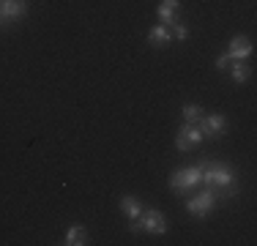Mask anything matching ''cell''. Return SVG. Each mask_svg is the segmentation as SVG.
Instances as JSON below:
<instances>
[{
	"label": "cell",
	"mask_w": 257,
	"mask_h": 246,
	"mask_svg": "<svg viewBox=\"0 0 257 246\" xmlns=\"http://www.w3.org/2000/svg\"><path fill=\"white\" fill-rule=\"evenodd\" d=\"M203 183L208 189H238L235 175L230 164H216V162H203Z\"/></svg>",
	"instance_id": "obj_1"
},
{
	"label": "cell",
	"mask_w": 257,
	"mask_h": 246,
	"mask_svg": "<svg viewBox=\"0 0 257 246\" xmlns=\"http://www.w3.org/2000/svg\"><path fill=\"white\" fill-rule=\"evenodd\" d=\"M128 230L132 232H154V235H164L167 232V219H164L162 211H156V208H148V211H143L137 219H132V224H128Z\"/></svg>",
	"instance_id": "obj_2"
},
{
	"label": "cell",
	"mask_w": 257,
	"mask_h": 246,
	"mask_svg": "<svg viewBox=\"0 0 257 246\" xmlns=\"http://www.w3.org/2000/svg\"><path fill=\"white\" fill-rule=\"evenodd\" d=\"M203 183V167H183L178 172H173V178H170V189H175V192H189V189L200 186Z\"/></svg>",
	"instance_id": "obj_3"
},
{
	"label": "cell",
	"mask_w": 257,
	"mask_h": 246,
	"mask_svg": "<svg viewBox=\"0 0 257 246\" xmlns=\"http://www.w3.org/2000/svg\"><path fill=\"white\" fill-rule=\"evenodd\" d=\"M203 129L197 126V123H186L183 120V126L178 129V137H175V145H178V151H189V148L200 145L203 143Z\"/></svg>",
	"instance_id": "obj_4"
},
{
	"label": "cell",
	"mask_w": 257,
	"mask_h": 246,
	"mask_svg": "<svg viewBox=\"0 0 257 246\" xmlns=\"http://www.w3.org/2000/svg\"><path fill=\"white\" fill-rule=\"evenodd\" d=\"M216 205V192L213 189H205V192H200L197 197H192V200L186 202V211L192 213V216H197V219H203L208 216V211Z\"/></svg>",
	"instance_id": "obj_5"
},
{
	"label": "cell",
	"mask_w": 257,
	"mask_h": 246,
	"mask_svg": "<svg viewBox=\"0 0 257 246\" xmlns=\"http://www.w3.org/2000/svg\"><path fill=\"white\" fill-rule=\"evenodd\" d=\"M197 126L203 129V137H222L227 129V118L224 115H203Z\"/></svg>",
	"instance_id": "obj_6"
},
{
	"label": "cell",
	"mask_w": 257,
	"mask_h": 246,
	"mask_svg": "<svg viewBox=\"0 0 257 246\" xmlns=\"http://www.w3.org/2000/svg\"><path fill=\"white\" fill-rule=\"evenodd\" d=\"M224 55L230 58V63L232 60H249V55H252V41H249L246 36H232V41H230V47Z\"/></svg>",
	"instance_id": "obj_7"
},
{
	"label": "cell",
	"mask_w": 257,
	"mask_h": 246,
	"mask_svg": "<svg viewBox=\"0 0 257 246\" xmlns=\"http://www.w3.org/2000/svg\"><path fill=\"white\" fill-rule=\"evenodd\" d=\"M28 11V0H0V17L3 20H17Z\"/></svg>",
	"instance_id": "obj_8"
},
{
	"label": "cell",
	"mask_w": 257,
	"mask_h": 246,
	"mask_svg": "<svg viewBox=\"0 0 257 246\" xmlns=\"http://www.w3.org/2000/svg\"><path fill=\"white\" fill-rule=\"evenodd\" d=\"M148 41L154 47H164V44H170V41H173V28H170V25H156L154 30H151L148 33Z\"/></svg>",
	"instance_id": "obj_9"
},
{
	"label": "cell",
	"mask_w": 257,
	"mask_h": 246,
	"mask_svg": "<svg viewBox=\"0 0 257 246\" xmlns=\"http://www.w3.org/2000/svg\"><path fill=\"white\" fill-rule=\"evenodd\" d=\"M178 0H162V6H159V20L164 25H173L175 22V14H178Z\"/></svg>",
	"instance_id": "obj_10"
},
{
	"label": "cell",
	"mask_w": 257,
	"mask_h": 246,
	"mask_svg": "<svg viewBox=\"0 0 257 246\" xmlns=\"http://www.w3.org/2000/svg\"><path fill=\"white\" fill-rule=\"evenodd\" d=\"M63 243L66 246H82V243H88V230H85V227H79V224L69 227V230H66V241Z\"/></svg>",
	"instance_id": "obj_11"
},
{
	"label": "cell",
	"mask_w": 257,
	"mask_h": 246,
	"mask_svg": "<svg viewBox=\"0 0 257 246\" xmlns=\"http://www.w3.org/2000/svg\"><path fill=\"white\" fill-rule=\"evenodd\" d=\"M120 211L126 213V219H137L140 213H143V205H140L132 194H126V197H120Z\"/></svg>",
	"instance_id": "obj_12"
},
{
	"label": "cell",
	"mask_w": 257,
	"mask_h": 246,
	"mask_svg": "<svg viewBox=\"0 0 257 246\" xmlns=\"http://www.w3.org/2000/svg\"><path fill=\"white\" fill-rule=\"evenodd\" d=\"M232 82H246L249 79V66H246V60H232Z\"/></svg>",
	"instance_id": "obj_13"
},
{
	"label": "cell",
	"mask_w": 257,
	"mask_h": 246,
	"mask_svg": "<svg viewBox=\"0 0 257 246\" xmlns=\"http://www.w3.org/2000/svg\"><path fill=\"white\" fill-rule=\"evenodd\" d=\"M200 118H203V107L200 104H186L183 107V120L186 123H200Z\"/></svg>",
	"instance_id": "obj_14"
},
{
	"label": "cell",
	"mask_w": 257,
	"mask_h": 246,
	"mask_svg": "<svg viewBox=\"0 0 257 246\" xmlns=\"http://www.w3.org/2000/svg\"><path fill=\"white\" fill-rule=\"evenodd\" d=\"M170 28H173V39H178V41H183V39L189 36V28H186V25H181L178 20L170 25Z\"/></svg>",
	"instance_id": "obj_15"
},
{
	"label": "cell",
	"mask_w": 257,
	"mask_h": 246,
	"mask_svg": "<svg viewBox=\"0 0 257 246\" xmlns=\"http://www.w3.org/2000/svg\"><path fill=\"white\" fill-rule=\"evenodd\" d=\"M227 63H230L227 55H219V58H216V69H227Z\"/></svg>",
	"instance_id": "obj_16"
}]
</instances>
